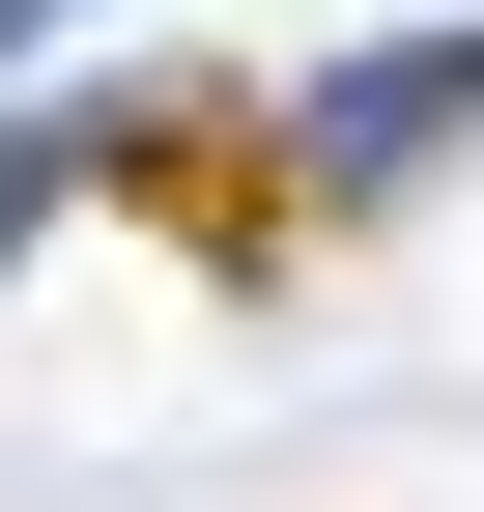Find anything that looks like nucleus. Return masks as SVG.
<instances>
[{
  "mask_svg": "<svg viewBox=\"0 0 484 512\" xmlns=\"http://www.w3.org/2000/svg\"><path fill=\"white\" fill-rule=\"evenodd\" d=\"M114 200H143L171 256H228V285H257V256H285V143H257V114H228V86H171L143 143H114Z\"/></svg>",
  "mask_w": 484,
  "mask_h": 512,
  "instance_id": "1",
  "label": "nucleus"
}]
</instances>
